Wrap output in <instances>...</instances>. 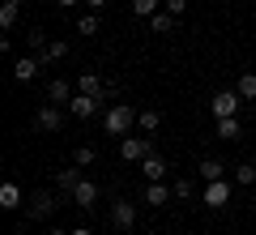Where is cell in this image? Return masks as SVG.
Returning <instances> with one entry per match:
<instances>
[{"instance_id":"cell-1","label":"cell","mask_w":256,"mask_h":235,"mask_svg":"<svg viewBox=\"0 0 256 235\" xmlns=\"http://www.w3.org/2000/svg\"><path fill=\"white\" fill-rule=\"evenodd\" d=\"M137 116H141V111L132 107V103H111L107 116H102V128H107L111 137H128V128L137 124Z\"/></svg>"},{"instance_id":"cell-2","label":"cell","mask_w":256,"mask_h":235,"mask_svg":"<svg viewBox=\"0 0 256 235\" xmlns=\"http://www.w3.org/2000/svg\"><path fill=\"white\" fill-rule=\"evenodd\" d=\"M154 154V137H120V158L124 163H141Z\"/></svg>"},{"instance_id":"cell-3","label":"cell","mask_w":256,"mask_h":235,"mask_svg":"<svg viewBox=\"0 0 256 235\" xmlns=\"http://www.w3.org/2000/svg\"><path fill=\"white\" fill-rule=\"evenodd\" d=\"M239 103H244V94H239V90H218L210 99V111L218 120H226V116H239Z\"/></svg>"},{"instance_id":"cell-4","label":"cell","mask_w":256,"mask_h":235,"mask_svg":"<svg viewBox=\"0 0 256 235\" xmlns=\"http://www.w3.org/2000/svg\"><path fill=\"white\" fill-rule=\"evenodd\" d=\"M52 214H56V197H52V192H30V201H26V218L43 222V218H52Z\"/></svg>"},{"instance_id":"cell-5","label":"cell","mask_w":256,"mask_h":235,"mask_svg":"<svg viewBox=\"0 0 256 235\" xmlns=\"http://www.w3.org/2000/svg\"><path fill=\"white\" fill-rule=\"evenodd\" d=\"M34 128H38V133H60V128H64V116H60V107H56V103L38 107V116H34Z\"/></svg>"},{"instance_id":"cell-6","label":"cell","mask_w":256,"mask_h":235,"mask_svg":"<svg viewBox=\"0 0 256 235\" xmlns=\"http://www.w3.org/2000/svg\"><path fill=\"white\" fill-rule=\"evenodd\" d=\"M205 205H210V209H226L230 205V184L226 180H214V184H205Z\"/></svg>"},{"instance_id":"cell-7","label":"cell","mask_w":256,"mask_h":235,"mask_svg":"<svg viewBox=\"0 0 256 235\" xmlns=\"http://www.w3.org/2000/svg\"><path fill=\"white\" fill-rule=\"evenodd\" d=\"M111 222L120 226V231H132V222H137V205H132V201H111Z\"/></svg>"},{"instance_id":"cell-8","label":"cell","mask_w":256,"mask_h":235,"mask_svg":"<svg viewBox=\"0 0 256 235\" xmlns=\"http://www.w3.org/2000/svg\"><path fill=\"white\" fill-rule=\"evenodd\" d=\"M226 171H230V167L222 163V158H201V163H196V175H201L205 184H214V180H226Z\"/></svg>"},{"instance_id":"cell-9","label":"cell","mask_w":256,"mask_h":235,"mask_svg":"<svg viewBox=\"0 0 256 235\" xmlns=\"http://www.w3.org/2000/svg\"><path fill=\"white\" fill-rule=\"evenodd\" d=\"M98 103H102V99H94V94H82V90H77L73 103H68V111H73L77 120H90L94 111H98Z\"/></svg>"},{"instance_id":"cell-10","label":"cell","mask_w":256,"mask_h":235,"mask_svg":"<svg viewBox=\"0 0 256 235\" xmlns=\"http://www.w3.org/2000/svg\"><path fill=\"white\" fill-rule=\"evenodd\" d=\"M73 94H77V86L64 82V77H52V82H47V99L52 103H73Z\"/></svg>"},{"instance_id":"cell-11","label":"cell","mask_w":256,"mask_h":235,"mask_svg":"<svg viewBox=\"0 0 256 235\" xmlns=\"http://www.w3.org/2000/svg\"><path fill=\"white\" fill-rule=\"evenodd\" d=\"M73 201H77L82 209H94V205H98V184H94V180H82V184L73 188Z\"/></svg>"},{"instance_id":"cell-12","label":"cell","mask_w":256,"mask_h":235,"mask_svg":"<svg viewBox=\"0 0 256 235\" xmlns=\"http://www.w3.org/2000/svg\"><path fill=\"white\" fill-rule=\"evenodd\" d=\"M38 69H43V60H38V56H22V60L13 64V77H18V82H34Z\"/></svg>"},{"instance_id":"cell-13","label":"cell","mask_w":256,"mask_h":235,"mask_svg":"<svg viewBox=\"0 0 256 235\" xmlns=\"http://www.w3.org/2000/svg\"><path fill=\"white\" fill-rule=\"evenodd\" d=\"M141 175H146L150 184L166 180V158H158V154H150V158H141Z\"/></svg>"},{"instance_id":"cell-14","label":"cell","mask_w":256,"mask_h":235,"mask_svg":"<svg viewBox=\"0 0 256 235\" xmlns=\"http://www.w3.org/2000/svg\"><path fill=\"white\" fill-rule=\"evenodd\" d=\"M171 197H175V188H166L162 180H158V184H146V205H158V209H162Z\"/></svg>"},{"instance_id":"cell-15","label":"cell","mask_w":256,"mask_h":235,"mask_svg":"<svg viewBox=\"0 0 256 235\" xmlns=\"http://www.w3.org/2000/svg\"><path fill=\"white\" fill-rule=\"evenodd\" d=\"M150 30H154V35H171V30H175V13L171 9H158L154 18H150Z\"/></svg>"},{"instance_id":"cell-16","label":"cell","mask_w":256,"mask_h":235,"mask_svg":"<svg viewBox=\"0 0 256 235\" xmlns=\"http://www.w3.org/2000/svg\"><path fill=\"white\" fill-rule=\"evenodd\" d=\"M102 86H107V82H98V73H82V77H77V90L94 94V99H102Z\"/></svg>"},{"instance_id":"cell-17","label":"cell","mask_w":256,"mask_h":235,"mask_svg":"<svg viewBox=\"0 0 256 235\" xmlns=\"http://www.w3.org/2000/svg\"><path fill=\"white\" fill-rule=\"evenodd\" d=\"M218 137H222V141H239V137H244V128H239V116L218 120Z\"/></svg>"},{"instance_id":"cell-18","label":"cell","mask_w":256,"mask_h":235,"mask_svg":"<svg viewBox=\"0 0 256 235\" xmlns=\"http://www.w3.org/2000/svg\"><path fill=\"white\" fill-rule=\"evenodd\" d=\"M56 184H60V192H73L82 184V167L73 163V171H56Z\"/></svg>"},{"instance_id":"cell-19","label":"cell","mask_w":256,"mask_h":235,"mask_svg":"<svg viewBox=\"0 0 256 235\" xmlns=\"http://www.w3.org/2000/svg\"><path fill=\"white\" fill-rule=\"evenodd\" d=\"M64 56H68V43H64V39H52L47 52L38 56V60H43V64H56V60H64Z\"/></svg>"},{"instance_id":"cell-20","label":"cell","mask_w":256,"mask_h":235,"mask_svg":"<svg viewBox=\"0 0 256 235\" xmlns=\"http://www.w3.org/2000/svg\"><path fill=\"white\" fill-rule=\"evenodd\" d=\"M22 205V188L18 184H4V188H0V209H18Z\"/></svg>"},{"instance_id":"cell-21","label":"cell","mask_w":256,"mask_h":235,"mask_svg":"<svg viewBox=\"0 0 256 235\" xmlns=\"http://www.w3.org/2000/svg\"><path fill=\"white\" fill-rule=\"evenodd\" d=\"M137 124H141V133H158V124H162V111H154V107H146L137 116Z\"/></svg>"},{"instance_id":"cell-22","label":"cell","mask_w":256,"mask_h":235,"mask_svg":"<svg viewBox=\"0 0 256 235\" xmlns=\"http://www.w3.org/2000/svg\"><path fill=\"white\" fill-rule=\"evenodd\" d=\"M239 94H244L248 103H256V73H239V86H235Z\"/></svg>"},{"instance_id":"cell-23","label":"cell","mask_w":256,"mask_h":235,"mask_svg":"<svg viewBox=\"0 0 256 235\" xmlns=\"http://www.w3.org/2000/svg\"><path fill=\"white\" fill-rule=\"evenodd\" d=\"M18 13H22V5H18V0H4V5H0V26L9 30L13 22H18Z\"/></svg>"},{"instance_id":"cell-24","label":"cell","mask_w":256,"mask_h":235,"mask_svg":"<svg viewBox=\"0 0 256 235\" xmlns=\"http://www.w3.org/2000/svg\"><path fill=\"white\" fill-rule=\"evenodd\" d=\"M158 9H162V0H132V13L137 18H154Z\"/></svg>"},{"instance_id":"cell-25","label":"cell","mask_w":256,"mask_h":235,"mask_svg":"<svg viewBox=\"0 0 256 235\" xmlns=\"http://www.w3.org/2000/svg\"><path fill=\"white\" fill-rule=\"evenodd\" d=\"M235 184H256V167L252 163H239L235 167Z\"/></svg>"},{"instance_id":"cell-26","label":"cell","mask_w":256,"mask_h":235,"mask_svg":"<svg viewBox=\"0 0 256 235\" xmlns=\"http://www.w3.org/2000/svg\"><path fill=\"white\" fill-rule=\"evenodd\" d=\"M77 30H82V35H90V39H94V35H98V13H86V18L77 22Z\"/></svg>"},{"instance_id":"cell-27","label":"cell","mask_w":256,"mask_h":235,"mask_svg":"<svg viewBox=\"0 0 256 235\" xmlns=\"http://www.w3.org/2000/svg\"><path fill=\"white\" fill-rule=\"evenodd\" d=\"M73 163L77 167H90L94 163V145H77V150H73Z\"/></svg>"},{"instance_id":"cell-28","label":"cell","mask_w":256,"mask_h":235,"mask_svg":"<svg viewBox=\"0 0 256 235\" xmlns=\"http://www.w3.org/2000/svg\"><path fill=\"white\" fill-rule=\"evenodd\" d=\"M26 43H30V47H34V52H38V56H43V52H47V43H52V39H47V35H43V30H30V35H26Z\"/></svg>"},{"instance_id":"cell-29","label":"cell","mask_w":256,"mask_h":235,"mask_svg":"<svg viewBox=\"0 0 256 235\" xmlns=\"http://www.w3.org/2000/svg\"><path fill=\"white\" fill-rule=\"evenodd\" d=\"M171 188H175V197H180V201H188V197H192V180H175Z\"/></svg>"},{"instance_id":"cell-30","label":"cell","mask_w":256,"mask_h":235,"mask_svg":"<svg viewBox=\"0 0 256 235\" xmlns=\"http://www.w3.org/2000/svg\"><path fill=\"white\" fill-rule=\"evenodd\" d=\"M162 5H166V9H171V13H175V18H180V13H184V9H188V0H162Z\"/></svg>"},{"instance_id":"cell-31","label":"cell","mask_w":256,"mask_h":235,"mask_svg":"<svg viewBox=\"0 0 256 235\" xmlns=\"http://www.w3.org/2000/svg\"><path fill=\"white\" fill-rule=\"evenodd\" d=\"M68 235H94V231H90V226H73V231H68Z\"/></svg>"},{"instance_id":"cell-32","label":"cell","mask_w":256,"mask_h":235,"mask_svg":"<svg viewBox=\"0 0 256 235\" xmlns=\"http://www.w3.org/2000/svg\"><path fill=\"white\" fill-rule=\"evenodd\" d=\"M86 5H90V9H94V13H98V9H102V5H107V0H86Z\"/></svg>"},{"instance_id":"cell-33","label":"cell","mask_w":256,"mask_h":235,"mask_svg":"<svg viewBox=\"0 0 256 235\" xmlns=\"http://www.w3.org/2000/svg\"><path fill=\"white\" fill-rule=\"evenodd\" d=\"M47 235H68V231H60V226H52V231H47Z\"/></svg>"},{"instance_id":"cell-34","label":"cell","mask_w":256,"mask_h":235,"mask_svg":"<svg viewBox=\"0 0 256 235\" xmlns=\"http://www.w3.org/2000/svg\"><path fill=\"white\" fill-rule=\"evenodd\" d=\"M68 5H77V0H60V9H68Z\"/></svg>"},{"instance_id":"cell-35","label":"cell","mask_w":256,"mask_h":235,"mask_svg":"<svg viewBox=\"0 0 256 235\" xmlns=\"http://www.w3.org/2000/svg\"><path fill=\"white\" fill-rule=\"evenodd\" d=\"M18 5H30V0H18Z\"/></svg>"}]
</instances>
